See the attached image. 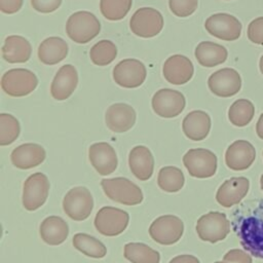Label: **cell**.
Returning <instances> with one entry per match:
<instances>
[{"label":"cell","instance_id":"e0dca14e","mask_svg":"<svg viewBox=\"0 0 263 263\" xmlns=\"http://www.w3.org/2000/svg\"><path fill=\"white\" fill-rule=\"evenodd\" d=\"M256 158L255 147L246 140H236L225 152V163L233 171L249 168Z\"/></svg>","mask_w":263,"mask_h":263},{"label":"cell","instance_id":"b9f144b4","mask_svg":"<svg viewBox=\"0 0 263 263\" xmlns=\"http://www.w3.org/2000/svg\"><path fill=\"white\" fill-rule=\"evenodd\" d=\"M256 133L260 139L263 140V113L260 115L256 123Z\"/></svg>","mask_w":263,"mask_h":263},{"label":"cell","instance_id":"1f68e13d","mask_svg":"<svg viewBox=\"0 0 263 263\" xmlns=\"http://www.w3.org/2000/svg\"><path fill=\"white\" fill-rule=\"evenodd\" d=\"M255 115V107L253 103L247 99H238L232 103L228 110L229 121L237 126L243 127L248 125Z\"/></svg>","mask_w":263,"mask_h":263},{"label":"cell","instance_id":"ffe728a7","mask_svg":"<svg viewBox=\"0 0 263 263\" xmlns=\"http://www.w3.org/2000/svg\"><path fill=\"white\" fill-rule=\"evenodd\" d=\"M135 109L125 103H115L111 105L105 114L107 127L114 133H125L129 130L136 122Z\"/></svg>","mask_w":263,"mask_h":263},{"label":"cell","instance_id":"f546056e","mask_svg":"<svg viewBox=\"0 0 263 263\" xmlns=\"http://www.w3.org/2000/svg\"><path fill=\"white\" fill-rule=\"evenodd\" d=\"M124 257L132 263H159L157 251L142 242H128L124 246Z\"/></svg>","mask_w":263,"mask_h":263},{"label":"cell","instance_id":"d6a6232c","mask_svg":"<svg viewBox=\"0 0 263 263\" xmlns=\"http://www.w3.org/2000/svg\"><path fill=\"white\" fill-rule=\"evenodd\" d=\"M117 55L116 45L110 40H101L97 42L89 51L91 62L97 66H107L112 63Z\"/></svg>","mask_w":263,"mask_h":263},{"label":"cell","instance_id":"8992f818","mask_svg":"<svg viewBox=\"0 0 263 263\" xmlns=\"http://www.w3.org/2000/svg\"><path fill=\"white\" fill-rule=\"evenodd\" d=\"M230 231V222L224 213L210 212L202 215L196 223V232L203 241L212 243L226 238Z\"/></svg>","mask_w":263,"mask_h":263},{"label":"cell","instance_id":"f1b7e54d","mask_svg":"<svg viewBox=\"0 0 263 263\" xmlns=\"http://www.w3.org/2000/svg\"><path fill=\"white\" fill-rule=\"evenodd\" d=\"M72 242L77 251L90 258L100 259L105 257L107 254L105 245L96 237L86 233H76L73 236Z\"/></svg>","mask_w":263,"mask_h":263},{"label":"cell","instance_id":"603a6c76","mask_svg":"<svg viewBox=\"0 0 263 263\" xmlns=\"http://www.w3.org/2000/svg\"><path fill=\"white\" fill-rule=\"evenodd\" d=\"M128 165L137 179L149 180L154 170V158L151 151L145 146L134 147L128 154Z\"/></svg>","mask_w":263,"mask_h":263},{"label":"cell","instance_id":"83f0119b","mask_svg":"<svg viewBox=\"0 0 263 263\" xmlns=\"http://www.w3.org/2000/svg\"><path fill=\"white\" fill-rule=\"evenodd\" d=\"M194 55L199 65L212 68L223 64L227 60L228 51L221 44L212 41H201L195 47Z\"/></svg>","mask_w":263,"mask_h":263},{"label":"cell","instance_id":"44dd1931","mask_svg":"<svg viewBox=\"0 0 263 263\" xmlns=\"http://www.w3.org/2000/svg\"><path fill=\"white\" fill-rule=\"evenodd\" d=\"M78 84V73L74 66H62L54 75L50 84V93L53 99L64 101L71 97Z\"/></svg>","mask_w":263,"mask_h":263},{"label":"cell","instance_id":"9c48e42d","mask_svg":"<svg viewBox=\"0 0 263 263\" xmlns=\"http://www.w3.org/2000/svg\"><path fill=\"white\" fill-rule=\"evenodd\" d=\"M163 16L155 8L142 7L135 11L129 21L132 32L142 38L158 35L163 28Z\"/></svg>","mask_w":263,"mask_h":263},{"label":"cell","instance_id":"8d00e7d4","mask_svg":"<svg viewBox=\"0 0 263 263\" xmlns=\"http://www.w3.org/2000/svg\"><path fill=\"white\" fill-rule=\"evenodd\" d=\"M248 38L255 44L263 45V16L253 20L248 26Z\"/></svg>","mask_w":263,"mask_h":263},{"label":"cell","instance_id":"d6986e66","mask_svg":"<svg viewBox=\"0 0 263 263\" xmlns=\"http://www.w3.org/2000/svg\"><path fill=\"white\" fill-rule=\"evenodd\" d=\"M250 181L245 177H234L226 180L216 193V200L224 208H231L239 203L247 195Z\"/></svg>","mask_w":263,"mask_h":263},{"label":"cell","instance_id":"ee69618b","mask_svg":"<svg viewBox=\"0 0 263 263\" xmlns=\"http://www.w3.org/2000/svg\"><path fill=\"white\" fill-rule=\"evenodd\" d=\"M260 185H261V189L263 190V174H262V176L260 178Z\"/></svg>","mask_w":263,"mask_h":263},{"label":"cell","instance_id":"7a4b0ae2","mask_svg":"<svg viewBox=\"0 0 263 263\" xmlns=\"http://www.w3.org/2000/svg\"><path fill=\"white\" fill-rule=\"evenodd\" d=\"M101 31L98 17L89 11H76L72 13L66 23L68 37L76 43L84 44L92 40Z\"/></svg>","mask_w":263,"mask_h":263},{"label":"cell","instance_id":"4dcf8cb0","mask_svg":"<svg viewBox=\"0 0 263 263\" xmlns=\"http://www.w3.org/2000/svg\"><path fill=\"white\" fill-rule=\"evenodd\" d=\"M185 183V178L182 171L177 166H163L159 170L157 176L158 187L170 193L180 191Z\"/></svg>","mask_w":263,"mask_h":263},{"label":"cell","instance_id":"f6af8a7d","mask_svg":"<svg viewBox=\"0 0 263 263\" xmlns=\"http://www.w3.org/2000/svg\"><path fill=\"white\" fill-rule=\"evenodd\" d=\"M214 263H228V262H226V261H217V262H214Z\"/></svg>","mask_w":263,"mask_h":263},{"label":"cell","instance_id":"cb8c5ba5","mask_svg":"<svg viewBox=\"0 0 263 263\" xmlns=\"http://www.w3.org/2000/svg\"><path fill=\"white\" fill-rule=\"evenodd\" d=\"M211 124V117L206 112L194 110L184 117L182 129L188 139L192 141H201L208 137Z\"/></svg>","mask_w":263,"mask_h":263},{"label":"cell","instance_id":"2e32d148","mask_svg":"<svg viewBox=\"0 0 263 263\" xmlns=\"http://www.w3.org/2000/svg\"><path fill=\"white\" fill-rule=\"evenodd\" d=\"M194 68L189 58L182 54H174L166 59L162 67L165 80L175 85L187 83L193 76Z\"/></svg>","mask_w":263,"mask_h":263},{"label":"cell","instance_id":"7dc6e473","mask_svg":"<svg viewBox=\"0 0 263 263\" xmlns=\"http://www.w3.org/2000/svg\"><path fill=\"white\" fill-rule=\"evenodd\" d=\"M262 155H263V153H262Z\"/></svg>","mask_w":263,"mask_h":263},{"label":"cell","instance_id":"836d02e7","mask_svg":"<svg viewBox=\"0 0 263 263\" xmlns=\"http://www.w3.org/2000/svg\"><path fill=\"white\" fill-rule=\"evenodd\" d=\"M133 0H100V10L109 21L122 20L132 8Z\"/></svg>","mask_w":263,"mask_h":263},{"label":"cell","instance_id":"ac0fdd59","mask_svg":"<svg viewBox=\"0 0 263 263\" xmlns=\"http://www.w3.org/2000/svg\"><path fill=\"white\" fill-rule=\"evenodd\" d=\"M88 158L93 168L102 176L112 174L116 170L118 163L114 148L106 142H99L90 145L88 149Z\"/></svg>","mask_w":263,"mask_h":263},{"label":"cell","instance_id":"bcb514c9","mask_svg":"<svg viewBox=\"0 0 263 263\" xmlns=\"http://www.w3.org/2000/svg\"><path fill=\"white\" fill-rule=\"evenodd\" d=\"M226 1H229V0H226Z\"/></svg>","mask_w":263,"mask_h":263},{"label":"cell","instance_id":"484cf974","mask_svg":"<svg viewBox=\"0 0 263 263\" xmlns=\"http://www.w3.org/2000/svg\"><path fill=\"white\" fill-rule=\"evenodd\" d=\"M39 233L45 243L49 246H59L68 237L69 227L66 221L61 217L49 216L41 222Z\"/></svg>","mask_w":263,"mask_h":263},{"label":"cell","instance_id":"7402d4cb","mask_svg":"<svg viewBox=\"0 0 263 263\" xmlns=\"http://www.w3.org/2000/svg\"><path fill=\"white\" fill-rule=\"evenodd\" d=\"M46 157L44 148L35 143H26L14 148L10 154L12 164L20 170H29L41 164Z\"/></svg>","mask_w":263,"mask_h":263},{"label":"cell","instance_id":"ab89813d","mask_svg":"<svg viewBox=\"0 0 263 263\" xmlns=\"http://www.w3.org/2000/svg\"><path fill=\"white\" fill-rule=\"evenodd\" d=\"M24 0H0V10L4 13H15L23 6Z\"/></svg>","mask_w":263,"mask_h":263},{"label":"cell","instance_id":"6da1fadb","mask_svg":"<svg viewBox=\"0 0 263 263\" xmlns=\"http://www.w3.org/2000/svg\"><path fill=\"white\" fill-rule=\"evenodd\" d=\"M233 229L242 248L263 260V198L248 210L246 215L233 220Z\"/></svg>","mask_w":263,"mask_h":263},{"label":"cell","instance_id":"8fae6325","mask_svg":"<svg viewBox=\"0 0 263 263\" xmlns=\"http://www.w3.org/2000/svg\"><path fill=\"white\" fill-rule=\"evenodd\" d=\"M49 192V181L46 175L34 173L30 175L23 186L22 202L27 211H36L47 199Z\"/></svg>","mask_w":263,"mask_h":263},{"label":"cell","instance_id":"d4e9b609","mask_svg":"<svg viewBox=\"0 0 263 263\" xmlns=\"http://www.w3.org/2000/svg\"><path fill=\"white\" fill-rule=\"evenodd\" d=\"M32 54L31 43L23 36L10 35L8 36L2 46L3 59L10 63H26L30 60Z\"/></svg>","mask_w":263,"mask_h":263},{"label":"cell","instance_id":"7bdbcfd3","mask_svg":"<svg viewBox=\"0 0 263 263\" xmlns=\"http://www.w3.org/2000/svg\"><path fill=\"white\" fill-rule=\"evenodd\" d=\"M259 69H260L261 74L263 75V54H262V57L260 58V61H259Z\"/></svg>","mask_w":263,"mask_h":263},{"label":"cell","instance_id":"3957f363","mask_svg":"<svg viewBox=\"0 0 263 263\" xmlns=\"http://www.w3.org/2000/svg\"><path fill=\"white\" fill-rule=\"evenodd\" d=\"M101 186L111 200L121 204L137 205L144 198L141 188L126 178L103 179Z\"/></svg>","mask_w":263,"mask_h":263},{"label":"cell","instance_id":"74e56055","mask_svg":"<svg viewBox=\"0 0 263 263\" xmlns=\"http://www.w3.org/2000/svg\"><path fill=\"white\" fill-rule=\"evenodd\" d=\"M62 4V0H31L32 7L41 13H49L57 10Z\"/></svg>","mask_w":263,"mask_h":263},{"label":"cell","instance_id":"d590c367","mask_svg":"<svg viewBox=\"0 0 263 263\" xmlns=\"http://www.w3.org/2000/svg\"><path fill=\"white\" fill-rule=\"evenodd\" d=\"M198 0H168L171 11L179 17L191 15L197 8Z\"/></svg>","mask_w":263,"mask_h":263},{"label":"cell","instance_id":"5b68a950","mask_svg":"<svg viewBox=\"0 0 263 263\" xmlns=\"http://www.w3.org/2000/svg\"><path fill=\"white\" fill-rule=\"evenodd\" d=\"M38 85L37 76L28 69H10L2 75V90L10 97H25Z\"/></svg>","mask_w":263,"mask_h":263},{"label":"cell","instance_id":"7c38bea8","mask_svg":"<svg viewBox=\"0 0 263 263\" xmlns=\"http://www.w3.org/2000/svg\"><path fill=\"white\" fill-rule=\"evenodd\" d=\"M151 105L153 111L158 116L173 118L182 113L186 105V100L181 91L161 88L153 95Z\"/></svg>","mask_w":263,"mask_h":263},{"label":"cell","instance_id":"60d3db41","mask_svg":"<svg viewBox=\"0 0 263 263\" xmlns=\"http://www.w3.org/2000/svg\"><path fill=\"white\" fill-rule=\"evenodd\" d=\"M168 263H200L199 260L192 255H179L174 257Z\"/></svg>","mask_w":263,"mask_h":263},{"label":"cell","instance_id":"52a82bcc","mask_svg":"<svg viewBox=\"0 0 263 263\" xmlns=\"http://www.w3.org/2000/svg\"><path fill=\"white\" fill-rule=\"evenodd\" d=\"M93 208V198L90 191L82 186L70 189L63 199V210L74 221L87 219Z\"/></svg>","mask_w":263,"mask_h":263},{"label":"cell","instance_id":"f35d334b","mask_svg":"<svg viewBox=\"0 0 263 263\" xmlns=\"http://www.w3.org/2000/svg\"><path fill=\"white\" fill-rule=\"evenodd\" d=\"M223 260L228 263H253L251 256L239 249H233L228 251L224 255Z\"/></svg>","mask_w":263,"mask_h":263},{"label":"cell","instance_id":"30bf717a","mask_svg":"<svg viewBox=\"0 0 263 263\" xmlns=\"http://www.w3.org/2000/svg\"><path fill=\"white\" fill-rule=\"evenodd\" d=\"M128 222V213L114 206L101 208L93 221L96 229L105 236L119 235L125 230Z\"/></svg>","mask_w":263,"mask_h":263},{"label":"cell","instance_id":"9a60e30c","mask_svg":"<svg viewBox=\"0 0 263 263\" xmlns=\"http://www.w3.org/2000/svg\"><path fill=\"white\" fill-rule=\"evenodd\" d=\"M210 90L221 98L236 95L241 88V77L232 68H223L214 72L208 79Z\"/></svg>","mask_w":263,"mask_h":263},{"label":"cell","instance_id":"277c9868","mask_svg":"<svg viewBox=\"0 0 263 263\" xmlns=\"http://www.w3.org/2000/svg\"><path fill=\"white\" fill-rule=\"evenodd\" d=\"M183 163L189 175L198 179L211 178L217 171V156L204 148L189 149L183 156Z\"/></svg>","mask_w":263,"mask_h":263},{"label":"cell","instance_id":"5bb4252c","mask_svg":"<svg viewBox=\"0 0 263 263\" xmlns=\"http://www.w3.org/2000/svg\"><path fill=\"white\" fill-rule=\"evenodd\" d=\"M147 76L145 65L136 59L120 61L113 69V79L121 87L136 88L143 84Z\"/></svg>","mask_w":263,"mask_h":263},{"label":"cell","instance_id":"e575fe53","mask_svg":"<svg viewBox=\"0 0 263 263\" xmlns=\"http://www.w3.org/2000/svg\"><path fill=\"white\" fill-rule=\"evenodd\" d=\"M18 120L11 114H0V145L6 146L13 143L20 136Z\"/></svg>","mask_w":263,"mask_h":263},{"label":"cell","instance_id":"ba28073f","mask_svg":"<svg viewBox=\"0 0 263 263\" xmlns=\"http://www.w3.org/2000/svg\"><path fill=\"white\" fill-rule=\"evenodd\" d=\"M183 221L174 215H163L156 218L149 227L151 238L159 245L171 246L176 243L183 235Z\"/></svg>","mask_w":263,"mask_h":263},{"label":"cell","instance_id":"4316f807","mask_svg":"<svg viewBox=\"0 0 263 263\" xmlns=\"http://www.w3.org/2000/svg\"><path fill=\"white\" fill-rule=\"evenodd\" d=\"M67 42L57 36H51L44 39L38 47V59L44 65H55L62 62L68 54Z\"/></svg>","mask_w":263,"mask_h":263},{"label":"cell","instance_id":"4fadbf2b","mask_svg":"<svg viewBox=\"0 0 263 263\" xmlns=\"http://www.w3.org/2000/svg\"><path fill=\"white\" fill-rule=\"evenodd\" d=\"M205 30L214 37L224 41H234L241 34V23L229 13H215L204 23Z\"/></svg>","mask_w":263,"mask_h":263}]
</instances>
